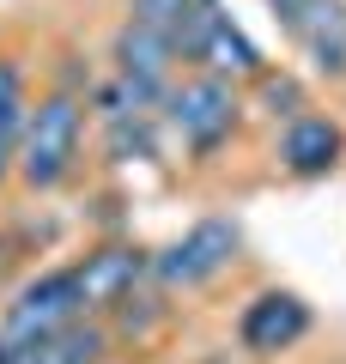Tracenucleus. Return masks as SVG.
Segmentation results:
<instances>
[{
  "label": "nucleus",
  "instance_id": "nucleus-4",
  "mask_svg": "<svg viewBox=\"0 0 346 364\" xmlns=\"http://www.w3.org/2000/svg\"><path fill=\"white\" fill-rule=\"evenodd\" d=\"M231 261H237V225L231 219H201L170 249L152 255V279L170 286V291H189V286H206L213 273H225Z\"/></svg>",
  "mask_w": 346,
  "mask_h": 364
},
{
  "label": "nucleus",
  "instance_id": "nucleus-14",
  "mask_svg": "<svg viewBox=\"0 0 346 364\" xmlns=\"http://www.w3.org/2000/svg\"><path fill=\"white\" fill-rule=\"evenodd\" d=\"M268 6H273V18H280L285 31H298V18L310 13V0H268Z\"/></svg>",
  "mask_w": 346,
  "mask_h": 364
},
{
  "label": "nucleus",
  "instance_id": "nucleus-7",
  "mask_svg": "<svg viewBox=\"0 0 346 364\" xmlns=\"http://www.w3.org/2000/svg\"><path fill=\"white\" fill-rule=\"evenodd\" d=\"M292 43L304 49L310 73L346 79V0H310V13L298 18Z\"/></svg>",
  "mask_w": 346,
  "mask_h": 364
},
{
  "label": "nucleus",
  "instance_id": "nucleus-6",
  "mask_svg": "<svg viewBox=\"0 0 346 364\" xmlns=\"http://www.w3.org/2000/svg\"><path fill=\"white\" fill-rule=\"evenodd\" d=\"M304 334H310V304L298 298V291H256V298L243 304V316H237V340H243V352H256V358L292 352Z\"/></svg>",
  "mask_w": 346,
  "mask_h": 364
},
{
  "label": "nucleus",
  "instance_id": "nucleus-11",
  "mask_svg": "<svg viewBox=\"0 0 346 364\" xmlns=\"http://www.w3.org/2000/svg\"><path fill=\"white\" fill-rule=\"evenodd\" d=\"M25 122H31V91L13 55H0V182L19 170V146H25Z\"/></svg>",
  "mask_w": 346,
  "mask_h": 364
},
{
  "label": "nucleus",
  "instance_id": "nucleus-10",
  "mask_svg": "<svg viewBox=\"0 0 346 364\" xmlns=\"http://www.w3.org/2000/svg\"><path fill=\"white\" fill-rule=\"evenodd\" d=\"M103 352H110V328L103 322H73L55 340H37L25 352H0V364H110Z\"/></svg>",
  "mask_w": 346,
  "mask_h": 364
},
{
  "label": "nucleus",
  "instance_id": "nucleus-12",
  "mask_svg": "<svg viewBox=\"0 0 346 364\" xmlns=\"http://www.w3.org/2000/svg\"><path fill=\"white\" fill-rule=\"evenodd\" d=\"M256 91H261V104H268L273 122H298V116H304V91H298V79L268 73V67H261V73H256Z\"/></svg>",
  "mask_w": 346,
  "mask_h": 364
},
{
  "label": "nucleus",
  "instance_id": "nucleus-13",
  "mask_svg": "<svg viewBox=\"0 0 346 364\" xmlns=\"http://www.w3.org/2000/svg\"><path fill=\"white\" fill-rule=\"evenodd\" d=\"M110 152L115 158H152V116H128V122H110Z\"/></svg>",
  "mask_w": 346,
  "mask_h": 364
},
{
  "label": "nucleus",
  "instance_id": "nucleus-1",
  "mask_svg": "<svg viewBox=\"0 0 346 364\" xmlns=\"http://www.w3.org/2000/svg\"><path fill=\"white\" fill-rule=\"evenodd\" d=\"M79 140H85V97L79 91H49L31 104L25 122V146H19V170L13 176L25 182L31 195H49L73 176L79 164Z\"/></svg>",
  "mask_w": 346,
  "mask_h": 364
},
{
  "label": "nucleus",
  "instance_id": "nucleus-8",
  "mask_svg": "<svg viewBox=\"0 0 346 364\" xmlns=\"http://www.w3.org/2000/svg\"><path fill=\"white\" fill-rule=\"evenodd\" d=\"M340 152H346L340 122L310 116V109L298 122H285V134H280V164L292 170V176H328V170L340 164Z\"/></svg>",
  "mask_w": 346,
  "mask_h": 364
},
{
  "label": "nucleus",
  "instance_id": "nucleus-2",
  "mask_svg": "<svg viewBox=\"0 0 346 364\" xmlns=\"http://www.w3.org/2000/svg\"><path fill=\"white\" fill-rule=\"evenodd\" d=\"M73 322H85V298H79V273L73 267H55V273H37L0 316V352H25L37 340H55L67 334Z\"/></svg>",
  "mask_w": 346,
  "mask_h": 364
},
{
  "label": "nucleus",
  "instance_id": "nucleus-5",
  "mask_svg": "<svg viewBox=\"0 0 346 364\" xmlns=\"http://www.w3.org/2000/svg\"><path fill=\"white\" fill-rule=\"evenodd\" d=\"M73 273H79L85 316H115L122 304L134 298V286L152 273V255H146V249H134V243H103V249H91Z\"/></svg>",
  "mask_w": 346,
  "mask_h": 364
},
{
  "label": "nucleus",
  "instance_id": "nucleus-3",
  "mask_svg": "<svg viewBox=\"0 0 346 364\" xmlns=\"http://www.w3.org/2000/svg\"><path fill=\"white\" fill-rule=\"evenodd\" d=\"M164 122H170V134H177L189 152H213V146H225L231 128L243 122V97H237L231 79L194 73V79H182V85L164 91Z\"/></svg>",
  "mask_w": 346,
  "mask_h": 364
},
{
  "label": "nucleus",
  "instance_id": "nucleus-9",
  "mask_svg": "<svg viewBox=\"0 0 346 364\" xmlns=\"http://www.w3.org/2000/svg\"><path fill=\"white\" fill-rule=\"evenodd\" d=\"M170 61H177V43H170L164 31L140 25V18H128V25L115 31V73H128V79H140V85L164 91Z\"/></svg>",
  "mask_w": 346,
  "mask_h": 364
}]
</instances>
